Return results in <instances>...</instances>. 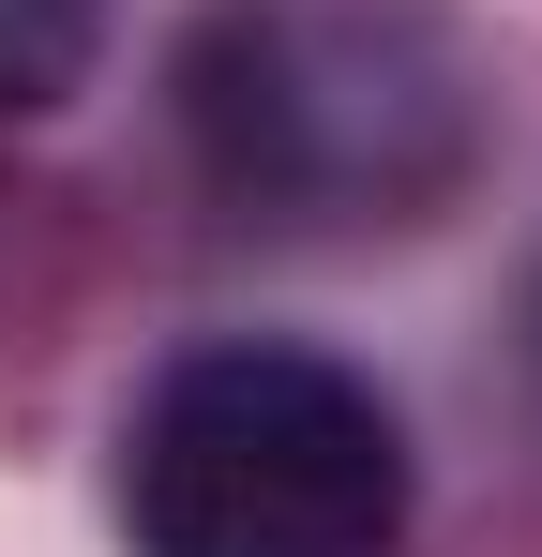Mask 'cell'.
<instances>
[{"mask_svg": "<svg viewBox=\"0 0 542 557\" xmlns=\"http://www.w3.org/2000/svg\"><path fill=\"white\" fill-rule=\"evenodd\" d=\"M181 151L242 226H438L497 166V46L467 0H211L167 61Z\"/></svg>", "mask_w": 542, "mask_h": 557, "instance_id": "cell-1", "label": "cell"}, {"mask_svg": "<svg viewBox=\"0 0 542 557\" xmlns=\"http://www.w3.org/2000/svg\"><path fill=\"white\" fill-rule=\"evenodd\" d=\"M121 543L136 557H407V422L332 347L211 332L121 422Z\"/></svg>", "mask_w": 542, "mask_h": 557, "instance_id": "cell-2", "label": "cell"}, {"mask_svg": "<svg viewBox=\"0 0 542 557\" xmlns=\"http://www.w3.org/2000/svg\"><path fill=\"white\" fill-rule=\"evenodd\" d=\"M106 61V0H0V121H46Z\"/></svg>", "mask_w": 542, "mask_h": 557, "instance_id": "cell-3", "label": "cell"}]
</instances>
